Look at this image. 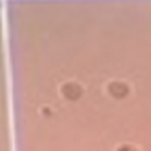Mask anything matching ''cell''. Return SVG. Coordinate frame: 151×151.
<instances>
[{"label":"cell","instance_id":"7a4b0ae2","mask_svg":"<svg viewBox=\"0 0 151 151\" xmlns=\"http://www.w3.org/2000/svg\"><path fill=\"white\" fill-rule=\"evenodd\" d=\"M109 95L115 96V99H126L129 95V88L124 82H113L109 86Z\"/></svg>","mask_w":151,"mask_h":151},{"label":"cell","instance_id":"6da1fadb","mask_svg":"<svg viewBox=\"0 0 151 151\" xmlns=\"http://www.w3.org/2000/svg\"><path fill=\"white\" fill-rule=\"evenodd\" d=\"M62 95L66 96L68 100H78L80 96H82V88L78 84H73V82H69V84H66L62 88Z\"/></svg>","mask_w":151,"mask_h":151},{"label":"cell","instance_id":"3957f363","mask_svg":"<svg viewBox=\"0 0 151 151\" xmlns=\"http://www.w3.org/2000/svg\"><path fill=\"white\" fill-rule=\"evenodd\" d=\"M118 151H137V149H133L131 146H120V147H118Z\"/></svg>","mask_w":151,"mask_h":151}]
</instances>
